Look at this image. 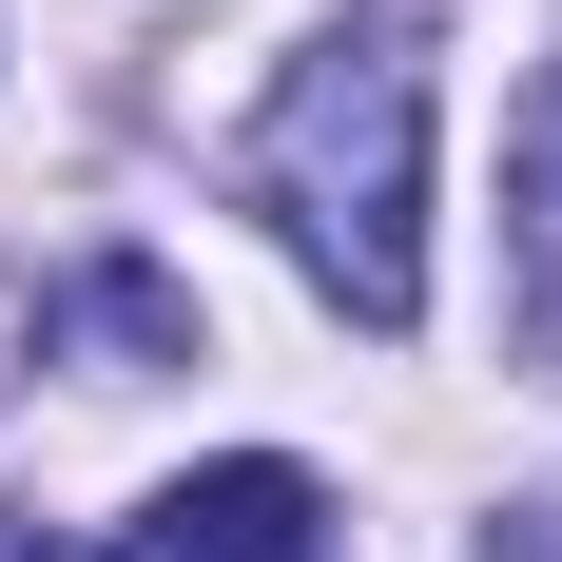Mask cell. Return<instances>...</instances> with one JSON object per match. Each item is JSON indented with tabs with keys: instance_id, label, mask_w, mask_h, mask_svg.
<instances>
[{
	"instance_id": "5",
	"label": "cell",
	"mask_w": 562,
	"mask_h": 562,
	"mask_svg": "<svg viewBox=\"0 0 562 562\" xmlns=\"http://www.w3.org/2000/svg\"><path fill=\"white\" fill-rule=\"evenodd\" d=\"M524 194H543V214H562V78H543V98H524Z\"/></svg>"
},
{
	"instance_id": "1",
	"label": "cell",
	"mask_w": 562,
	"mask_h": 562,
	"mask_svg": "<svg viewBox=\"0 0 562 562\" xmlns=\"http://www.w3.org/2000/svg\"><path fill=\"white\" fill-rule=\"evenodd\" d=\"M252 214L291 233V272L349 330L427 311V40L407 20H330L252 116Z\"/></svg>"
},
{
	"instance_id": "2",
	"label": "cell",
	"mask_w": 562,
	"mask_h": 562,
	"mask_svg": "<svg viewBox=\"0 0 562 562\" xmlns=\"http://www.w3.org/2000/svg\"><path fill=\"white\" fill-rule=\"evenodd\" d=\"M116 562H330V485L272 465V447H233V465H194V485H156Z\"/></svg>"
},
{
	"instance_id": "4",
	"label": "cell",
	"mask_w": 562,
	"mask_h": 562,
	"mask_svg": "<svg viewBox=\"0 0 562 562\" xmlns=\"http://www.w3.org/2000/svg\"><path fill=\"white\" fill-rule=\"evenodd\" d=\"M20 369H58V291L40 272H0V389H20Z\"/></svg>"
},
{
	"instance_id": "3",
	"label": "cell",
	"mask_w": 562,
	"mask_h": 562,
	"mask_svg": "<svg viewBox=\"0 0 562 562\" xmlns=\"http://www.w3.org/2000/svg\"><path fill=\"white\" fill-rule=\"evenodd\" d=\"M78 330H116V349H136V369H194V291H175V272H136V252H116V272H78Z\"/></svg>"
}]
</instances>
